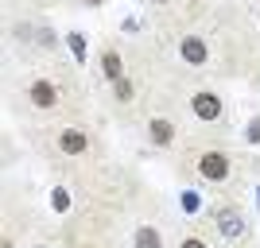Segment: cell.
Returning a JSON list of instances; mask_svg holds the SVG:
<instances>
[{
	"instance_id": "cell-1",
	"label": "cell",
	"mask_w": 260,
	"mask_h": 248,
	"mask_svg": "<svg viewBox=\"0 0 260 248\" xmlns=\"http://www.w3.org/2000/svg\"><path fill=\"white\" fill-rule=\"evenodd\" d=\"M198 167H202V174H206V179H225V174H229V159L221 155V151L202 155V163H198Z\"/></svg>"
},
{
	"instance_id": "cell-2",
	"label": "cell",
	"mask_w": 260,
	"mask_h": 248,
	"mask_svg": "<svg viewBox=\"0 0 260 248\" xmlns=\"http://www.w3.org/2000/svg\"><path fill=\"white\" fill-rule=\"evenodd\" d=\"M194 113L202 120H217V113H221V101L214 97V93H198L194 97Z\"/></svg>"
},
{
	"instance_id": "cell-3",
	"label": "cell",
	"mask_w": 260,
	"mask_h": 248,
	"mask_svg": "<svg viewBox=\"0 0 260 248\" xmlns=\"http://www.w3.org/2000/svg\"><path fill=\"white\" fill-rule=\"evenodd\" d=\"M183 58L190 66H202V62H206V43H202V39H186V43H183Z\"/></svg>"
},
{
	"instance_id": "cell-4",
	"label": "cell",
	"mask_w": 260,
	"mask_h": 248,
	"mask_svg": "<svg viewBox=\"0 0 260 248\" xmlns=\"http://www.w3.org/2000/svg\"><path fill=\"white\" fill-rule=\"evenodd\" d=\"M31 101H35V105H54V86H51V82H35V86H31Z\"/></svg>"
},
{
	"instance_id": "cell-5",
	"label": "cell",
	"mask_w": 260,
	"mask_h": 248,
	"mask_svg": "<svg viewBox=\"0 0 260 248\" xmlns=\"http://www.w3.org/2000/svg\"><path fill=\"white\" fill-rule=\"evenodd\" d=\"M62 151H70V155L86 151V136L82 132H62Z\"/></svg>"
},
{
	"instance_id": "cell-6",
	"label": "cell",
	"mask_w": 260,
	"mask_h": 248,
	"mask_svg": "<svg viewBox=\"0 0 260 248\" xmlns=\"http://www.w3.org/2000/svg\"><path fill=\"white\" fill-rule=\"evenodd\" d=\"M221 233H225V237H237V233H241V217L233 214V209L221 214Z\"/></svg>"
},
{
	"instance_id": "cell-7",
	"label": "cell",
	"mask_w": 260,
	"mask_h": 248,
	"mask_svg": "<svg viewBox=\"0 0 260 248\" xmlns=\"http://www.w3.org/2000/svg\"><path fill=\"white\" fill-rule=\"evenodd\" d=\"M136 248H159V233L155 229H140L136 233Z\"/></svg>"
},
{
	"instance_id": "cell-8",
	"label": "cell",
	"mask_w": 260,
	"mask_h": 248,
	"mask_svg": "<svg viewBox=\"0 0 260 248\" xmlns=\"http://www.w3.org/2000/svg\"><path fill=\"white\" fill-rule=\"evenodd\" d=\"M152 140L155 144H167V140H171V124H167V120H152Z\"/></svg>"
},
{
	"instance_id": "cell-9",
	"label": "cell",
	"mask_w": 260,
	"mask_h": 248,
	"mask_svg": "<svg viewBox=\"0 0 260 248\" xmlns=\"http://www.w3.org/2000/svg\"><path fill=\"white\" fill-rule=\"evenodd\" d=\"M101 66H105V74L113 78V82L120 78V58H117V54H105V58H101Z\"/></svg>"
},
{
	"instance_id": "cell-10",
	"label": "cell",
	"mask_w": 260,
	"mask_h": 248,
	"mask_svg": "<svg viewBox=\"0 0 260 248\" xmlns=\"http://www.w3.org/2000/svg\"><path fill=\"white\" fill-rule=\"evenodd\" d=\"M66 43H70V51H74L78 58H82V54H86V39H82V35H70V39H66Z\"/></svg>"
},
{
	"instance_id": "cell-11",
	"label": "cell",
	"mask_w": 260,
	"mask_h": 248,
	"mask_svg": "<svg viewBox=\"0 0 260 248\" xmlns=\"http://www.w3.org/2000/svg\"><path fill=\"white\" fill-rule=\"evenodd\" d=\"M51 202H54V209L62 214L66 205H70V194H66V190H54V198H51Z\"/></svg>"
},
{
	"instance_id": "cell-12",
	"label": "cell",
	"mask_w": 260,
	"mask_h": 248,
	"mask_svg": "<svg viewBox=\"0 0 260 248\" xmlns=\"http://www.w3.org/2000/svg\"><path fill=\"white\" fill-rule=\"evenodd\" d=\"M117 97H120V101H128V97H132V86L124 82V78H117Z\"/></svg>"
},
{
	"instance_id": "cell-13",
	"label": "cell",
	"mask_w": 260,
	"mask_h": 248,
	"mask_svg": "<svg viewBox=\"0 0 260 248\" xmlns=\"http://www.w3.org/2000/svg\"><path fill=\"white\" fill-rule=\"evenodd\" d=\"M183 209H186V214H194V209H198V194H183Z\"/></svg>"
},
{
	"instance_id": "cell-14",
	"label": "cell",
	"mask_w": 260,
	"mask_h": 248,
	"mask_svg": "<svg viewBox=\"0 0 260 248\" xmlns=\"http://www.w3.org/2000/svg\"><path fill=\"white\" fill-rule=\"evenodd\" d=\"M249 140H252V144L260 140V120H252V128H249Z\"/></svg>"
},
{
	"instance_id": "cell-15",
	"label": "cell",
	"mask_w": 260,
	"mask_h": 248,
	"mask_svg": "<svg viewBox=\"0 0 260 248\" xmlns=\"http://www.w3.org/2000/svg\"><path fill=\"white\" fill-rule=\"evenodd\" d=\"M183 248H206V244H202V240H186Z\"/></svg>"
},
{
	"instance_id": "cell-16",
	"label": "cell",
	"mask_w": 260,
	"mask_h": 248,
	"mask_svg": "<svg viewBox=\"0 0 260 248\" xmlns=\"http://www.w3.org/2000/svg\"><path fill=\"white\" fill-rule=\"evenodd\" d=\"M89 4H98V0H89Z\"/></svg>"
},
{
	"instance_id": "cell-17",
	"label": "cell",
	"mask_w": 260,
	"mask_h": 248,
	"mask_svg": "<svg viewBox=\"0 0 260 248\" xmlns=\"http://www.w3.org/2000/svg\"><path fill=\"white\" fill-rule=\"evenodd\" d=\"M159 4H163V0H159Z\"/></svg>"
}]
</instances>
